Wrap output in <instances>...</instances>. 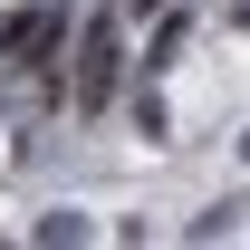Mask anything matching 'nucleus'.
<instances>
[{
  "label": "nucleus",
  "instance_id": "f257e3e1",
  "mask_svg": "<svg viewBox=\"0 0 250 250\" xmlns=\"http://www.w3.org/2000/svg\"><path fill=\"white\" fill-rule=\"evenodd\" d=\"M116 67H125V29L116 20H87V29H77V106H106V96H116Z\"/></svg>",
  "mask_w": 250,
  "mask_h": 250
},
{
  "label": "nucleus",
  "instance_id": "f03ea898",
  "mask_svg": "<svg viewBox=\"0 0 250 250\" xmlns=\"http://www.w3.org/2000/svg\"><path fill=\"white\" fill-rule=\"evenodd\" d=\"M135 125H145V135H173V116H164V96H154V87H135Z\"/></svg>",
  "mask_w": 250,
  "mask_h": 250
}]
</instances>
